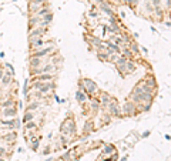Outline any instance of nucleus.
Instances as JSON below:
<instances>
[{
  "instance_id": "nucleus-27",
  "label": "nucleus",
  "mask_w": 171,
  "mask_h": 161,
  "mask_svg": "<svg viewBox=\"0 0 171 161\" xmlns=\"http://www.w3.org/2000/svg\"><path fill=\"white\" fill-rule=\"evenodd\" d=\"M91 128H93V123H91V121H87V123L84 124V133H86V131L88 133Z\"/></svg>"
},
{
  "instance_id": "nucleus-2",
  "label": "nucleus",
  "mask_w": 171,
  "mask_h": 161,
  "mask_svg": "<svg viewBox=\"0 0 171 161\" xmlns=\"http://www.w3.org/2000/svg\"><path fill=\"white\" fill-rule=\"evenodd\" d=\"M60 131L61 134H66V136H73L76 133V121L71 117H67L61 124Z\"/></svg>"
},
{
  "instance_id": "nucleus-26",
  "label": "nucleus",
  "mask_w": 171,
  "mask_h": 161,
  "mask_svg": "<svg viewBox=\"0 0 171 161\" xmlns=\"http://www.w3.org/2000/svg\"><path fill=\"white\" fill-rule=\"evenodd\" d=\"M29 87H30V80H26V81H24V87H23V93H24V96L29 94Z\"/></svg>"
},
{
  "instance_id": "nucleus-20",
  "label": "nucleus",
  "mask_w": 171,
  "mask_h": 161,
  "mask_svg": "<svg viewBox=\"0 0 171 161\" xmlns=\"http://www.w3.org/2000/svg\"><path fill=\"white\" fill-rule=\"evenodd\" d=\"M34 117H36L34 111H27V110H26V114H24V117H23V121H24V123L32 121V120H34Z\"/></svg>"
},
{
  "instance_id": "nucleus-17",
  "label": "nucleus",
  "mask_w": 171,
  "mask_h": 161,
  "mask_svg": "<svg viewBox=\"0 0 171 161\" xmlns=\"http://www.w3.org/2000/svg\"><path fill=\"white\" fill-rule=\"evenodd\" d=\"M51 9L49 7V6H46V7H42L40 10H37L36 13H34V16H37V17H43V16H46L47 13H50Z\"/></svg>"
},
{
  "instance_id": "nucleus-14",
  "label": "nucleus",
  "mask_w": 171,
  "mask_h": 161,
  "mask_svg": "<svg viewBox=\"0 0 171 161\" xmlns=\"http://www.w3.org/2000/svg\"><path fill=\"white\" fill-rule=\"evenodd\" d=\"M14 103H16V101H14V99L7 97V99H5L2 103H0V107H2V109H6V107H13Z\"/></svg>"
},
{
  "instance_id": "nucleus-33",
  "label": "nucleus",
  "mask_w": 171,
  "mask_h": 161,
  "mask_svg": "<svg viewBox=\"0 0 171 161\" xmlns=\"http://www.w3.org/2000/svg\"><path fill=\"white\" fill-rule=\"evenodd\" d=\"M60 141L63 143V144H66V143H67V138H66V137H63V136H61V137H60Z\"/></svg>"
},
{
  "instance_id": "nucleus-12",
  "label": "nucleus",
  "mask_w": 171,
  "mask_h": 161,
  "mask_svg": "<svg viewBox=\"0 0 171 161\" xmlns=\"http://www.w3.org/2000/svg\"><path fill=\"white\" fill-rule=\"evenodd\" d=\"M0 83H2V86H3V87H7V86H10L12 83H13V74H12L10 71L6 70L5 74H3V77H2V80H0Z\"/></svg>"
},
{
  "instance_id": "nucleus-15",
  "label": "nucleus",
  "mask_w": 171,
  "mask_h": 161,
  "mask_svg": "<svg viewBox=\"0 0 171 161\" xmlns=\"http://www.w3.org/2000/svg\"><path fill=\"white\" fill-rule=\"evenodd\" d=\"M76 100H77V103H84L86 100H87V94L86 93H83V91H76Z\"/></svg>"
},
{
  "instance_id": "nucleus-23",
  "label": "nucleus",
  "mask_w": 171,
  "mask_h": 161,
  "mask_svg": "<svg viewBox=\"0 0 171 161\" xmlns=\"http://www.w3.org/2000/svg\"><path fill=\"white\" fill-rule=\"evenodd\" d=\"M39 107H40V101H32V103L27 106L26 110H27V111H34V110H37Z\"/></svg>"
},
{
  "instance_id": "nucleus-3",
  "label": "nucleus",
  "mask_w": 171,
  "mask_h": 161,
  "mask_svg": "<svg viewBox=\"0 0 171 161\" xmlns=\"http://www.w3.org/2000/svg\"><path fill=\"white\" fill-rule=\"evenodd\" d=\"M49 6V0H29V12L30 14H34L37 10H40L42 7Z\"/></svg>"
},
{
  "instance_id": "nucleus-30",
  "label": "nucleus",
  "mask_w": 171,
  "mask_h": 161,
  "mask_svg": "<svg viewBox=\"0 0 171 161\" xmlns=\"http://www.w3.org/2000/svg\"><path fill=\"white\" fill-rule=\"evenodd\" d=\"M0 157H6V148L0 147Z\"/></svg>"
},
{
  "instance_id": "nucleus-16",
  "label": "nucleus",
  "mask_w": 171,
  "mask_h": 161,
  "mask_svg": "<svg viewBox=\"0 0 171 161\" xmlns=\"http://www.w3.org/2000/svg\"><path fill=\"white\" fill-rule=\"evenodd\" d=\"M143 83L145 86H148V87H153V89H156V86H157V83H156V79H154L153 76L145 77V80H144Z\"/></svg>"
},
{
  "instance_id": "nucleus-11",
  "label": "nucleus",
  "mask_w": 171,
  "mask_h": 161,
  "mask_svg": "<svg viewBox=\"0 0 171 161\" xmlns=\"http://www.w3.org/2000/svg\"><path fill=\"white\" fill-rule=\"evenodd\" d=\"M123 110H124V114H127V116H135L137 114V107H135V103H133V101H127Z\"/></svg>"
},
{
  "instance_id": "nucleus-8",
  "label": "nucleus",
  "mask_w": 171,
  "mask_h": 161,
  "mask_svg": "<svg viewBox=\"0 0 171 161\" xmlns=\"http://www.w3.org/2000/svg\"><path fill=\"white\" fill-rule=\"evenodd\" d=\"M108 111L110 114L113 116H116V117H120L121 116V110H120V104L117 103V100H110V103H108Z\"/></svg>"
},
{
  "instance_id": "nucleus-5",
  "label": "nucleus",
  "mask_w": 171,
  "mask_h": 161,
  "mask_svg": "<svg viewBox=\"0 0 171 161\" xmlns=\"http://www.w3.org/2000/svg\"><path fill=\"white\" fill-rule=\"evenodd\" d=\"M0 126L2 127H7V128H19L20 127V120H16V119H2L0 120Z\"/></svg>"
},
{
  "instance_id": "nucleus-36",
  "label": "nucleus",
  "mask_w": 171,
  "mask_h": 161,
  "mask_svg": "<svg viewBox=\"0 0 171 161\" xmlns=\"http://www.w3.org/2000/svg\"><path fill=\"white\" fill-rule=\"evenodd\" d=\"M148 136H150V131H145V133L143 134V137H148Z\"/></svg>"
},
{
  "instance_id": "nucleus-25",
  "label": "nucleus",
  "mask_w": 171,
  "mask_h": 161,
  "mask_svg": "<svg viewBox=\"0 0 171 161\" xmlns=\"http://www.w3.org/2000/svg\"><path fill=\"white\" fill-rule=\"evenodd\" d=\"M113 153H114V146H111V144H107L106 147H104V154L110 156V154H113Z\"/></svg>"
},
{
  "instance_id": "nucleus-18",
  "label": "nucleus",
  "mask_w": 171,
  "mask_h": 161,
  "mask_svg": "<svg viewBox=\"0 0 171 161\" xmlns=\"http://www.w3.org/2000/svg\"><path fill=\"white\" fill-rule=\"evenodd\" d=\"M100 104H103V106H108V103H110V96L107 94V93H103L101 96H100Z\"/></svg>"
},
{
  "instance_id": "nucleus-24",
  "label": "nucleus",
  "mask_w": 171,
  "mask_h": 161,
  "mask_svg": "<svg viewBox=\"0 0 171 161\" xmlns=\"http://www.w3.org/2000/svg\"><path fill=\"white\" fill-rule=\"evenodd\" d=\"M98 107H100V100H98V99H93L91 100V110H93V111H97Z\"/></svg>"
},
{
  "instance_id": "nucleus-7",
  "label": "nucleus",
  "mask_w": 171,
  "mask_h": 161,
  "mask_svg": "<svg viewBox=\"0 0 171 161\" xmlns=\"http://www.w3.org/2000/svg\"><path fill=\"white\" fill-rule=\"evenodd\" d=\"M81 83H83L84 87H86V93H87V94H96V91H97V83H94V81L90 80V79H83Z\"/></svg>"
},
{
  "instance_id": "nucleus-10",
  "label": "nucleus",
  "mask_w": 171,
  "mask_h": 161,
  "mask_svg": "<svg viewBox=\"0 0 171 161\" xmlns=\"http://www.w3.org/2000/svg\"><path fill=\"white\" fill-rule=\"evenodd\" d=\"M0 140H2V141H5L6 144H10V146H13L14 144V141H16V140H17V133H16V131H10V133H6L5 136H2V137H0Z\"/></svg>"
},
{
  "instance_id": "nucleus-32",
  "label": "nucleus",
  "mask_w": 171,
  "mask_h": 161,
  "mask_svg": "<svg viewBox=\"0 0 171 161\" xmlns=\"http://www.w3.org/2000/svg\"><path fill=\"white\" fill-rule=\"evenodd\" d=\"M3 74H5V69L0 66V80H2V77H3Z\"/></svg>"
},
{
  "instance_id": "nucleus-28",
  "label": "nucleus",
  "mask_w": 171,
  "mask_h": 161,
  "mask_svg": "<svg viewBox=\"0 0 171 161\" xmlns=\"http://www.w3.org/2000/svg\"><path fill=\"white\" fill-rule=\"evenodd\" d=\"M5 69H7V71H10V73H12V74L14 76V69H13V66H12L10 63H6V64H5Z\"/></svg>"
},
{
  "instance_id": "nucleus-37",
  "label": "nucleus",
  "mask_w": 171,
  "mask_h": 161,
  "mask_svg": "<svg viewBox=\"0 0 171 161\" xmlns=\"http://www.w3.org/2000/svg\"><path fill=\"white\" fill-rule=\"evenodd\" d=\"M0 161H7V160H5V157H0Z\"/></svg>"
},
{
  "instance_id": "nucleus-4",
  "label": "nucleus",
  "mask_w": 171,
  "mask_h": 161,
  "mask_svg": "<svg viewBox=\"0 0 171 161\" xmlns=\"http://www.w3.org/2000/svg\"><path fill=\"white\" fill-rule=\"evenodd\" d=\"M47 32V27H34L32 30H29V40H34V39H40L43 37Z\"/></svg>"
},
{
  "instance_id": "nucleus-31",
  "label": "nucleus",
  "mask_w": 171,
  "mask_h": 161,
  "mask_svg": "<svg viewBox=\"0 0 171 161\" xmlns=\"http://www.w3.org/2000/svg\"><path fill=\"white\" fill-rule=\"evenodd\" d=\"M91 2L97 3V5H101V3H106V2H108V0H91Z\"/></svg>"
},
{
  "instance_id": "nucleus-6",
  "label": "nucleus",
  "mask_w": 171,
  "mask_h": 161,
  "mask_svg": "<svg viewBox=\"0 0 171 161\" xmlns=\"http://www.w3.org/2000/svg\"><path fill=\"white\" fill-rule=\"evenodd\" d=\"M16 114H17L16 106H13V107H6V109L0 110V117L2 119H14Z\"/></svg>"
},
{
  "instance_id": "nucleus-34",
  "label": "nucleus",
  "mask_w": 171,
  "mask_h": 161,
  "mask_svg": "<svg viewBox=\"0 0 171 161\" xmlns=\"http://www.w3.org/2000/svg\"><path fill=\"white\" fill-rule=\"evenodd\" d=\"M166 5L168 9H171V0H166Z\"/></svg>"
},
{
  "instance_id": "nucleus-9",
  "label": "nucleus",
  "mask_w": 171,
  "mask_h": 161,
  "mask_svg": "<svg viewBox=\"0 0 171 161\" xmlns=\"http://www.w3.org/2000/svg\"><path fill=\"white\" fill-rule=\"evenodd\" d=\"M29 47H30V50L32 52H37V50H40V49H43L44 46H46V43L43 42V39H34V40H29Z\"/></svg>"
},
{
  "instance_id": "nucleus-13",
  "label": "nucleus",
  "mask_w": 171,
  "mask_h": 161,
  "mask_svg": "<svg viewBox=\"0 0 171 161\" xmlns=\"http://www.w3.org/2000/svg\"><path fill=\"white\" fill-rule=\"evenodd\" d=\"M43 64V59H39V57H29V66L30 69H37Z\"/></svg>"
},
{
  "instance_id": "nucleus-21",
  "label": "nucleus",
  "mask_w": 171,
  "mask_h": 161,
  "mask_svg": "<svg viewBox=\"0 0 171 161\" xmlns=\"http://www.w3.org/2000/svg\"><path fill=\"white\" fill-rule=\"evenodd\" d=\"M134 70H135V63L127 60V63H125V71H127V74H128V73H133Z\"/></svg>"
},
{
  "instance_id": "nucleus-22",
  "label": "nucleus",
  "mask_w": 171,
  "mask_h": 161,
  "mask_svg": "<svg viewBox=\"0 0 171 161\" xmlns=\"http://www.w3.org/2000/svg\"><path fill=\"white\" fill-rule=\"evenodd\" d=\"M26 126H24V128H26V131H33V130H37V124L34 123V121H27V123H24Z\"/></svg>"
},
{
  "instance_id": "nucleus-19",
  "label": "nucleus",
  "mask_w": 171,
  "mask_h": 161,
  "mask_svg": "<svg viewBox=\"0 0 171 161\" xmlns=\"http://www.w3.org/2000/svg\"><path fill=\"white\" fill-rule=\"evenodd\" d=\"M57 70V66L54 64H46L44 67H42V73H53Z\"/></svg>"
},
{
  "instance_id": "nucleus-35",
  "label": "nucleus",
  "mask_w": 171,
  "mask_h": 161,
  "mask_svg": "<svg viewBox=\"0 0 171 161\" xmlns=\"http://www.w3.org/2000/svg\"><path fill=\"white\" fill-rule=\"evenodd\" d=\"M43 153H44V154H49V153H50V148H49V147H46V150H44V151H43Z\"/></svg>"
},
{
  "instance_id": "nucleus-1",
  "label": "nucleus",
  "mask_w": 171,
  "mask_h": 161,
  "mask_svg": "<svg viewBox=\"0 0 171 161\" xmlns=\"http://www.w3.org/2000/svg\"><path fill=\"white\" fill-rule=\"evenodd\" d=\"M54 83L53 81H33V89L40 91L42 94H47L54 90Z\"/></svg>"
},
{
  "instance_id": "nucleus-29",
  "label": "nucleus",
  "mask_w": 171,
  "mask_h": 161,
  "mask_svg": "<svg viewBox=\"0 0 171 161\" xmlns=\"http://www.w3.org/2000/svg\"><path fill=\"white\" fill-rule=\"evenodd\" d=\"M127 3H128L131 7H135V5L139 3V0H127Z\"/></svg>"
}]
</instances>
